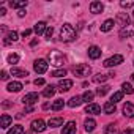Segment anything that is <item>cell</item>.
I'll list each match as a JSON object with an SVG mask.
<instances>
[{
    "label": "cell",
    "mask_w": 134,
    "mask_h": 134,
    "mask_svg": "<svg viewBox=\"0 0 134 134\" xmlns=\"http://www.w3.org/2000/svg\"><path fill=\"white\" fill-rule=\"evenodd\" d=\"M60 40L65 41V43H70V41L76 40V30H74V27L71 24L65 22L62 25V29H60Z\"/></svg>",
    "instance_id": "obj_1"
},
{
    "label": "cell",
    "mask_w": 134,
    "mask_h": 134,
    "mask_svg": "<svg viewBox=\"0 0 134 134\" xmlns=\"http://www.w3.org/2000/svg\"><path fill=\"white\" fill-rule=\"evenodd\" d=\"M49 63L51 65H54V66H63V63H65V55L60 52V51H51L49 52Z\"/></svg>",
    "instance_id": "obj_2"
},
{
    "label": "cell",
    "mask_w": 134,
    "mask_h": 134,
    "mask_svg": "<svg viewBox=\"0 0 134 134\" xmlns=\"http://www.w3.org/2000/svg\"><path fill=\"white\" fill-rule=\"evenodd\" d=\"M90 73H92V68L87 63H79L73 68V74L76 77H87V76H90Z\"/></svg>",
    "instance_id": "obj_3"
},
{
    "label": "cell",
    "mask_w": 134,
    "mask_h": 134,
    "mask_svg": "<svg viewBox=\"0 0 134 134\" xmlns=\"http://www.w3.org/2000/svg\"><path fill=\"white\" fill-rule=\"evenodd\" d=\"M120 63H123V55L115 54V55H112V57L106 58L103 65L106 66V68H112V66H117V65H120Z\"/></svg>",
    "instance_id": "obj_4"
},
{
    "label": "cell",
    "mask_w": 134,
    "mask_h": 134,
    "mask_svg": "<svg viewBox=\"0 0 134 134\" xmlns=\"http://www.w3.org/2000/svg\"><path fill=\"white\" fill-rule=\"evenodd\" d=\"M47 68H49V63H47L46 60H43V58H38V60H35V63H33V70H35L38 74H44V73L47 71Z\"/></svg>",
    "instance_id": "obj_5"
},
{
    "label": "cell",
    "mask_w": 134,
    "mask_h": 134,
    "mask_svg": "<svg viewBox=\"0 0 134 134\" xmlns=\"http://www.w3.org/2000/svg\"><path fill=\"white\" fill-rule=\"evenodd\" d=\"M38 99H40V95H38L36 92H32V93H27V95L22 98V103H24L25 106H32V104H35Z\"/></svg>",
    "instance_id": "obj_6"
},
{
    "label": "cell",
    "mask_w": 134,
    "mask_h": 134,
    "mask_svg": "<svg viewBox=\"0 0 134 134\" xmlns=\"http://www.w3.org/2000/svg\"><path fill=\"white\" fill-rule=\"evenodd\" d=\"M118 35H120V38H131V36H134V24L121 27V30H120Z\"/></svg>",
    "instance_id": "obj_7"
},
{
    "label": "cell",
    "mask_w": 134,
    "mask_h": 134,
    "mask_svg": "<svg viewBox=\"0 0 134 134\" xmlns=\"http://www.w3.org/2000/svg\"><path fill=\"white\" fill-rule=\"evenodd\" d=\"M46 128H47V126H46L44 120H41V118H38V120H33V121H32V131H35V132H43Z\"/></svg>",
    "instance_id": "obj_8"
},
{
    "label": "cell",
    "mask_w": 134,
    "mask_h": 134,
    "mask_svg": "<svg viewBox=\"0 0 134 134\" xmlns=\"http://www.w3.org/2000/svg\"><path fill=\"white\" fill-rule=\"evenodd\" d=\"M11 123H13V117L8 115V114H3L2 118H0V128H2V129H7L8 126H11Z\"/></svg>",
    "instance_id": "obj_9"
},
{
    "label": "cell",
    "mask_w": 134,
    "mask_h": 134,
    "mask_svg": "<svg viewBox=\"0 0 134 134\" xmlns=\"http://www.w3.org/2000/svg\"><path fill=\"white\" fill-rule=\"evenodd\" d=\"M115 22H118V24L123 25V27H126V25L131 24V22H129V16H128L126 13H118L117 18H115Z\"/></svg>",
    "instance_id": "obj_10"
},
{
    "label": "cell",
    "mask_w": 134,
    "mask_h": 134,
    "mask_svg": "<svg viewBox=\"0 0 134 134\" xmlns=\"http://www.w3.org/2000/svg\"><path fill=\"white\" fill-rule=\"evenodd\" d=\"M71 87H73V81L71 79H62L58 82V90L60 92H68Z\"/></svg>",
    "instance_id": "obj_11"
},
{
    "label": "cell",
    "mask_w": 134,
    "mask_h": 134,
    "mask_svg": "<svg viewBox=\"0 0 134 134\" xmlns=\"http://www.w3.org/2000/svg\"><path fill=\"white\" fill-rule=\"evenodd\" d=\"M123 114H125V117L132 118L134 117V104L132 103H125L123 104Z\"/></svg>",
    "instance_id": "obj_12"
},
{
    "label": "cell",
    "mask_w": 134,
    "mask_h": 134,
    "mask_svg": "<svg viewBox=\"0 0 134 134\" xmlns=\"http://www.w3.org/2000/svg\"><path fill=\"white\" fill-rule=\"evenodd\" d=\"M62 134H76V123L74 121H68L63 126Z\"/></svg>",
    "instance_id": "obj_13"
},
{
    "label": "cell",
    "mask_w": 134,
    "mask_h": 134,
    "mask_svg": "<svg viewBox=\"0 0 134 134\" xmlns=\"http://www.w3.org/2000/svg\"><path fill=\"white\" fill-rule=\"evenodd\" d=\"M103 10H104V5L101 2H92L90 3V13L99 14V13H103Z\"/></svg>",
    "instance_id": "obj_14"
},
{
    "label": "cell",
    "mask_w": 134,
    "mask_h": 134,
    "mask_svg": "<svg viewBox=\"0 0 134 134\" xmlns=\"http://www.w3.org/2000/svg\"><path fill=\"white\" fill-rule=\"evenodd\" d=\"M88 57H90L92 60L99 58V57H101V49H99L98 46H90V47H88Z\"/></svg>",
    "instance_id": "obj_15"
},
{
    "label": "cell",
    "mask_w": 134,
    "mask_h": 134,
    "mask_svg": "<svg viewBox=\"0 0 134 134\" xmlns=\"http://www.w3.org/2000/svg\"><path fill=\"white\" fill-rule=\"evenodd\" d=\"M46 30H47V25H46V22H43V21L36 22L35 27H33V32H35L36 35H43V33H46Z\"/></svg>",
    "instance_id": "obj_16"
},
{
    "label": "cell",
    "mask_w": 134,
    "mask_h": 134,
    "mask_svg": "<svg viewBox=\"0 0 134 134\" xmlns=\"http://www.w3.org/2000/svg\"><path fill=\"white\" fill-rule=\"evenodd\" d=\"M114 25H115V21H114V19H107V21H104V22L101 24V32L107 33V32H110V30L114 29Z\"/></svg>",
    "instance_id": "obj_17"
},
{
    "label": "cell",
    "mask_w": 134,
    "mask_h": 134,
    "mask_svg": "<svg viewBox=\"0 0 134 134\" xmlns=\"http://www.w3.org/2000/svg\"><path fill=\"white\" fill-rule=\"evenodd\" d=\"M22 88H24V85L21 82H18V81H13V82H10L7 85V90L8 92H21Z\"/></svg>",
    "instance_id": "obj_18"
},
{
    "label": "cell",
    "mask_w": 134,
    "mask_h": 134,
    "mask_svg": "<svg viewBox=\"0 0 134 134\" xmlns=\"http://www.w3.org/2000/svg\"><path fill=\"white\" fill-rule=\"evenodd\" d=\"M85 112H87V114H93V115H96V114H101V107H99L98 104H95V103H90V104H87Z\"/></svg>",
    "instance_id": "obj_19"
},
{
    "label": "cell",
    "mask_w": 134,
    "mask_h": 134,
    "mask_svg": "<svg viewBox=\"0 0 134 134\" xmlns=\"http://www.w3.org/2000/svg\"><path fill=\"white\" fill-rule=\"evenodd\" d=\"M84 128H85L87 132H92V131H95V128H96V121H95L93 118H87V120L84 121Z\"/></svg>",
    "instance_id": "obj_20"
},
{
    "label": "cell",
    "mask_w": 134,
    "mask_h": 134,
    "mask_svg": "<svg viewBox=\"0 0 134 134\" xmlns=\"http://www.w3.org/2000/svg\"><path fill=\"white\" fill-rule=\"evenodd\" d=\"M18 32L16 30H13V32H10L7 36H5V40H3V43L5 44H10V43H14V41H18Z\"/></svg>",
    "instance_id": "obj_21"
},
{
    "label": "cell",
    "mask_w": 134,
    "mask_h": 134,
    "mask_svg": "<svg viewBox=\"0 0 134 134\" xmlns=\"http://www.w3.org/2000/svg\"><path fill=\"white\" fill-rule=\"evenodd\" d=\"M103 110H104V114H106V115H110V114H114V112L117 110V107H115V104H114V103H110V101H109V103H106V104L103 106Z\"/></svg>",
    "instance_id": "obj_22"
},
{
    "label": "cell",
    "mask_w": 134,
    "mask_h": 134,
    "mask_svg": "<svg viewBox=\"0 0 134 134\" xmlns=\"http://www.w3.org/2000/svg\"><path fill=\"white\" fill-rule=\"evenodd\" d=\"M62 125H63V118L62 117H55V118H51L47 121V126H51V128H58Z\"/></svg>",
    "instance_id": "obj_23"
},
{
    "label": "cell",
    "mask_w": 134,
    "mask_h": 134,
    "mask_svg": "<svg viewBox=\"0 0 134 134\" xmlns=\"http://www.w3.org/2000/svg\"><path fill=\"white\" fill-rule=\"evenodd\" d=\"M8 5L11 7V8H24V7H27V0H11V2H8Z\"/></svg>",
    "instance_id": "obj_24"
},
{
    "label": "cell",
    "mask_w": 134,
    "mask_h": 134,
    "mask_svg": "<svg viewBox=\"0 0 134 134\" xmlns=\"http://www.w3.org/2000/svg\"><path fill=\"white\" fill-rule=\"evenodd\" d=\"M11 74L16 76V77H27L29 76V71L27 70H21V68H13L11 70Z\"/></svg>",
    "instance_id": "obj_25"
},
{
    "label": "cell",
    "mask_w": 134,
    "mask_h": 134,
    "mask_svg": "<svg viewBox=\"0 0 134 134\" xmlns=\"http://www.w3.org/2000/svg\"><path fill=\"white\" fill-rule=\"evenodd\" d=\"M84 101H82V96H73L70 101H68V106L70 107H77V106H81Z\"/></svg>",
    "instance_id": "obj_26"
},
{
    "label": "cell",
    "mask_w": 134,
    "mask_h": 134,
    "mask_svg": "<svg viewBox=\"0 0 134 134\" xmlns=\"http://www.w3.org/2000/svg\"><path fill=\"white\" fill-rule=\"evenodd\" d=\"M54 95H55V87L54 85H47L43 92V96H46V98H52Z\"/></svg>",
    "instance_id": "obj_27"
},
{
    "label": "cell",
    "mask_w": 134,
    "mask_h": 134,
    "mask_svg": "<svg viewBox=\"0 0 134 134\" xmlns=\"http://www.w3.org/2000/svg\"><path fill=\"white\" fill-rule=\"evenodd\" d=\"M109 77H110L109 74H96V76L93 77V82H95V84H103V82H106Z\"/></svg>",
    "instance_id": "obj_28"
},
{
    "label": "cell",
    "mask_w": 134,
    "mask_h": 134,
    "mask_svg": "<svg viewBox=\"0 0 134 134\" xmlns=\"http://www.w3.org/2000/svg\"><path fill=\"white\" fill-rule=\"evenodd\" d=\"M63 106H65V101L63 99H55L54 103H52V106H51V109L52 110H60V109H63Z\"/></svg>",
    "instance_id": "obj_29"
},
{
    "label": "cell",
    "mask_w": 134,
    "mask_h": 134,
    "mask_svg": "<svg viewBox=\"0 0 134 134\" xmlns=\"http://www.w3.org/2000/svg\"><path fill=\"white\" fill-rule=\"evenodd\" d=\"M7 134H24V126L22 125H14Z\"/></svg>",
    "instance_id": "obj_30"
},
{
    "label": "cell",
    "mask_w": 134,
    "mask_h": 134,
    "mask_svg": "<svg viewBox=\"0 0 134 134\" xmlns=\"http://www.w3.org/2000/svg\"><path fill=\"white\" fill-rule=\"evenodd\" d=\"M121 88H123L121 92L126 93V95H132V92H134V88H132V85H131L129 82H123V84H121Z\"/></svg>",
    "instance_id": "obj_31"
},
{
    "label": "cell",
    "mask_w": 134,
    "mask_h": 134,
    "mask_svg": "<svg viewBox=\"0 0 134 134\" xmlns=\"http://www.w3.org/2000/svg\"><path fill=\"white\" fill-rule=\"evenodd\" d=\"M93 96H95V93H93V92H90V90H87V92L82 95V101L90 104V101H93Z\"/></svg>",
    "instance_id": "obj_32"
},
{
    "label": "cell",
    "mask_w": 134,
    "mask_h": 134,
    "mask_svg": "<svg viewBox=\"0 0 134 134\" xmlns=\"http://www.w3.org/2000/svg\"><path fill=\"white\" fill-rule=\"evenodd\" d=\"M123 99V92H115L112 96H110V103H118V101H121Z\"/></svg>",
    "instance_id": "obj_33"
},
{
    "label": "cell",
    "mask_w": 134,
    "mask_h": 134,
    "mask_svg": "<svg viewBox=\"0 0 134 134\" xmlns=\"http://www.w3.org/2000/svg\"><path fill=\"white\" fill-rule=\"evenodd\" d=\"M52 77H63V76H66V70H63V68H58V70H55V71H52V74H51Z\"/></svg>",
    "instance_id": "obj_34"
},
{
    "label": "cell",
    "mask_w": 134,
    "mask_h": 134,
    "mask_svg": "<svg viewBox=\"0 0 134 134\" xmlns=\"http://www.w3.org/2000/svg\"><path fill=\"white\" fill-rule=\"evenodd\" d=\"M109 90H110V87H109V85H103V87L96 88V95H98V96H104Z\"/></svg>",
    "instance_id": "obj_35"
},
{
    "label": "cell",
    "mask_w": 134,
    "mask_h": 134,
    "mask_svg": "<svg viewBox=\"0 0 134 134\" xmlns=\"http://www.w3.org/2000/svg\"><path fill=\"white\" fill-rule=\"evenodd\" d=\"M18 62H19V55L18 54H10L8 55V63L10 65H16Z\"/></svg>",
    "instance_id": "obj_36"
},
{
    "label": "cell",
    "mask_w": 134,
    "mask_h": 134,
    "mask_svg": "<svg viewBox=\"0 0 134 134\" xmlns=\"http://www.w3.org/2000/svg\"><path fill=\"white\" fill-rule=\"evenodd\" d=\"M104 132H106V134H115V126H114V125H107V126L104 128Z\"/></svg>",
    "instance_id": "obj_37"
},
{
    "label": "cell",
    "mask_w": 134,
    "mask_h": 134,
    "mask_svg": "<svg viewBox=\"0 0 134 134\" xmlns=\"http://www.w3.org/2000/svg\"><path fill=\"white\" fill-rule=\"evenodd\" d=\"M120 7L121 8H131V7H134V2H120Z\"/></svg>",
    "instance_id": "obj_38"
},
{
    "label": "cell",
    "mask_w": 134,
    "mask_h": 134,
    "mask_svg": "<svg viewBox=\"0 0 134 134\" xmlns=\"http://www.w3.org/2000/svg\"><path fill=\"white\" fill-rule=\"evenodd\" d=\"M52 33H54V29H52V27H47V30H46V33H44V35H46V38H47V40H51Z\"/></svg>",
    "instance_id": "obj_39"
},
{
    "label": "cell",
    "mask_w": 134,
    "mask_h": 134,
    "mask_svg": "<svg viewBox=\"0 0 134 134\" xmlns=\"http://www.w3.org/2000/svg\"><path fill=\"white\" fill-rule=\"evenodd\" d=\"M33 84H35L36 87H38V85H44V79H43V77H38V79L33 81Z\"/></svg>",
    "instance_id": "obj_40"
},
{
    "label": "cell",
    "mask_w": 134,
    "mask_h": 134,
    "mask_svg": "<svg viewBox=\"0 0 134 134\" xmlns=\"http://www.w3.org/2000/svg\"><path fill=\"white\" fill-rule=\"evenodd\" d=\"M32 35V30L30 29H25L24 32H22V38H27V36H30Z\"/></svg>",
    "instance_id": "obj_41"
},
{
    "label": "cell",
    "mask_w": 134,
    "mask_h": 134,
    "mask_svg": "<svg viewBox=\"0 0 134 134\" xmlns=\"http://www.w3.org/2000/svg\"><path fill=\"white\" fill-rule=\"evenodd\" d=\"M121 134H134V131H132V129H128V128H126V129H123V131H121Z\"/></svg>",
    "instance_id": "obj_42"
},
{
    "label": "cell",
    "mask_w": 134,
    "mask_h": 134,
    "mask_svg": "<svg viewBox=\"0 0 134 134\" xmlns=\"http://www.w3.org/2000/svg\"><path fill=\"white\" fill-rule=\"evenodd\" d=\"M18 16H19V18H24V16H25V10H19V11H18Z\"/></svg>",
    "instance_id": "obj_43"
},
{
    "label": "cell",
    "mask_w": 134,
    "mask_h": 134,
    "mask_svg": "<svg viewBox=\"0 0 134 134\" xmlns=\"http://www.w3.org/2000/svg\"><path fill=\"white\" fill-rule=\"evenodd\" d=\"M8 77H10V76H8V73H7V71H2V79H3V81H7Z\"/></svg>",
    "instance_id": "obj_44"
},
{
    "label": "cell",
    "mask_w": 134,
    "mask_h": 134,
    "mask_svg": "<svg viewBox=\"0 0 134 134\" xmlns=\"http://www.w3.org/2000/svg\"><path fill=\"white\" fill-rule=\"evenodd\" d=\"M25 112H33V106H27L25 107Z\"/></svg>",
    "instance_id": "obj_45"
},
{
    "label": "cell",
    "mask_w": 134,
    "mask_h": 134,
    "mask_svg": "<svg viewBox=\"0 0 134 134\" xmlns=\"http://www.w3.org/2000/svg\"><path fill=\"white\" fill-rule=\"evenodd\" d=\"M7 14V10L5 8H0V16H5Z\"/></svg>",
    "instance_id": "obj_46"
},
{
    "label": "cell",
    "mask_w": 134,
    "mask_h": 134,
    "mask_svg": "<svg viewBox=\"0 0 134 134\" xmlns=\"http://www.w3.org/2000/svg\"><path fill=\"white\" fill-rule=\"evenodd\" d=\"M38 44V40H32V43H30V46H36Z\"/></svg>",
    "instance_id": "obj_47"
},
{
    "label": "cell",
    "mask_w": 134,
    "mask_h": 134,
    "mask_svg": "<svg viewBox=\"0 0 134 134\" xmlns=\"http://www.w3.org/2000/svg\"><path fill=\"white\" fill-rule=\"evenodd\" d=\"M131 79H132V81H134V73H132V74H131Z\"/></svg>",
    "instance_id": "obj_48"
},
{
    "label": "cell",
    "mask_w": 134,
    "mask_h": 134,
    "mask_svg": "<svg viewBox=\"0 0 134 134\" xmlns=\"http://www.w3.org/2000/svg\"><path fill=\"white\" fill-rule=\"evenodd\" d=\"M132 65H134V63H132Z\"/></svg>",
    "instance_id": "obj_49"
}]
</instances>
